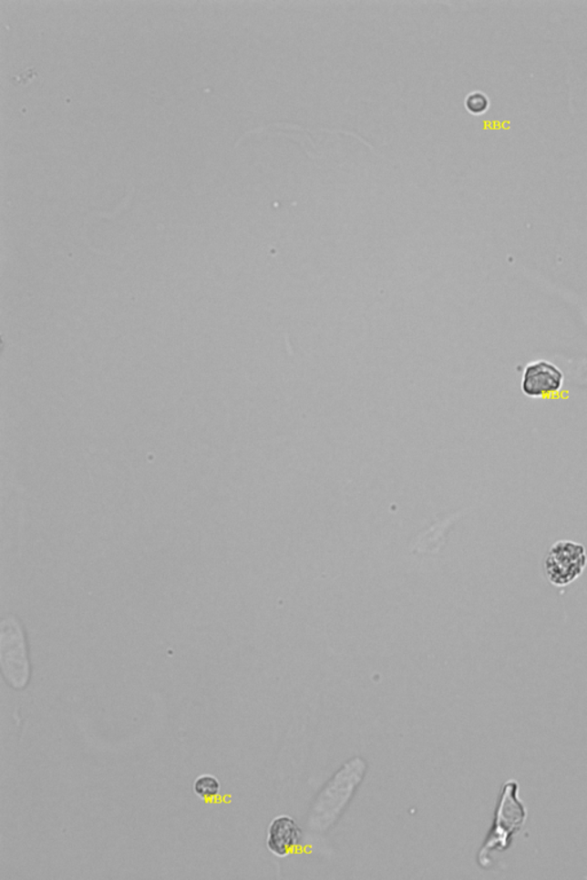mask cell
Here are the masks:
<instances>
[{"instance_id":"6da1fadb","label":"cell","mask_w":587,"mask_h":880,"mask_svg":"<svg viewBox=\"0 0 587 880\" xmlns=\"http://www.w3.org/2000/svg\"><path fill=\"white\" fill-rule=\"evenodd\" d=\"M586 564L584 547L572 541H559L547 554L546 576L554 586H567L581 577Z\"/></svg>"},{"instance_id":"5b68a950","label":"cell","mask_w":587,"mask_h":880,"mask_svg":"<svg viewBox=\"0 0 587 880\" xmlns=\"http://www.w3.org/2000/svg\"><path fill=\"white\" fill-rule=\"evenodd\" d=\"M2 650L3 663H8V669H15L19 672L26 670L24 634L13 618H7L3 622Z\"/></svg>"},{"instance_id":"7a4b0ae2","label":"cell","mask_w":587,"mask_h":880,"mask_svg":"<svg viewBox=\"0 0 587 880\" xmlns=\"http://www.w3.org/2000/svg\"><path fill=\"white\" fill-rule=\"evenodd\" d=\"M518 785L514 782L507 784L504 789V797L501 799L498 816L489 840L488 851L493 847L500 845L506 848L510 843V835L517 831L526 819V810L523 804L517 798Z\"/></svg>"},{"instance_id":"52a82bcc","label":"cell","mask_w":587,"mask_h":880,"mask_svg":"<svg viewBox=\"0 0 587 880\" xmlns=\"http://www.w3.org/2000/svg\"><path fill=\"white\" fill-rule=\"evenodd\" d=\"M193 790L195 794H197L200 798L212 799L215 798L218 793H220L221 783L215 776L201 775L195 780Z\"/></svg>"},{"instance_id":"277c9868","label":"cell","mask_w":587,"mask_h":880,"mask_svg":"<svg viewBox=\"0 0 587 880\" xmlns=\"http://www.w3.org/2000/svg\"><path fill=\"white\" fill-rule=\"evenodd\" d=\"M562 382V373L553 364L537 363L528 367L523 380V391L530 397H541L561 388Z\"/></svg>"},{"instance_id":"ba28073f","label":"cell","mask_w":587,"mask_h":880,"mask_svg":"<svg viewBox=\"0 0 587 880\" xmlns=\"http://www.w3.org/2000/svg\"><path fill=\"white\" fill-rule=\"evenodd\" d=\"M465 106L469 113L479 115L486 113L489 106H490V101L489 97L484 95L483 92H473L466 97Z\"/></svg>"},{"instance_id":"3957f363","label":"cell","mask_w":587,"mask_h":880,"mask_svg":"<svg viewBox=\"0 0 587 880\" xmlns=\"http://www.w3.org/2000/svg\"><path fill=\"white\" fill-rule=\"evenodd\" d=\"M304 838V833L291 816L282 815L271 822L266 846L273 854L283 857L295 850Z\"/></svg>"},{"instance_id":"8992f818","label":"cell","mask_w":587,"mask_h":880,"mask_svg":"<svg viewBox=\"0 0 587 880\" xmlns=\"http://www.w3.org/2000/svg\"><path fill=\"white\" fill-rule=\"evenodd\" d=\"M453 518H446L443 521H438L433 527H429L428 530L422 532L419 537H417L415 545L412 546L411 552L413 554H436L439 552L440 547H442L444 536L448 531V527L451 526Z\"/></svg>"}]
</instances>
